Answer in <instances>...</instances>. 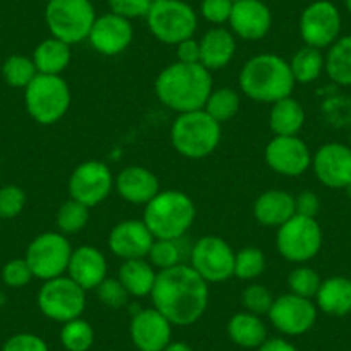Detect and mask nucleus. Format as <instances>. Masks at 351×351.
<instances>
[{
    "label": "nucleus",
    "mask_w": 351,
    "mask_h": 351,
    "mask_svg": "<svg viewBox=\"0 0 351 351\" xmlns=\"http://www.w3.org/2000/svg\"><path fill=\"white\" fill-rule=\"evenodd\" d=\"M100 303L109 308H123L130 302V293L126 291L121 281L117 278H106L95 289Z\"/></svg>",
    "instance_id": "nucleus-42"
},
{
    "label": "nucleus",
    "mask_w": 351,
    "mask_h": 351,
    "mask_svg": "<svg viewBox=\"0 0 351 351\" xmlns=\"http://www.w3.org/2000/svg\"><path fill=\"white\" fill-rule=\"evenodd\" d=\"M341 33V14L329 0H317L303 11L300 18V35L305 45L313 49H327Z\"/></svg>",
    "instance_id": "nucleus-14"
},
{
    "label": "nucleus",
    "mask_w": 351,
    "mask_h": 351,
    "mask_svg": "<svg viewBox=\"0 0 351 351\" xmlns=\"http://www.w3.org/2000/svg\"><path fill=\"white\" fill-rule=\"evenodd\" d=\"M130 336L140 351H164L172 341V324L157 308H143L130 322Z\"/></svg>",
    "instance_id": "nucleus-19"
},
{
    "label": "nucleus",
    "mask_w": 351,
    "mask_h": 351,
    "mask_svg": "<svg viewBox=\"0 0 351 351\" xmlns=\"http://www.w3.org/2000/svg\"><path fill=\"white\" fill-rule=\"evenodd\" d=\"M295 208L298 215H305V217H317L320 212V200L313 191H302L295 197Z\"/></svg>",
    "instance_id": "nucleus-47"
},
{
    "label": "nucleus",
    "mask_w": 351,
    "mask_h": 351,
    "mask_svg": "<svg viewBox=\"0 0 351 351\" xmlns=\"http://www.w3.org/2000/svg\"><path fill=\"white\" fill-rule=\"evenodd\" d=\"M164 351H193V348L183 341H171Z\"/></svg>",
    "instance_id": "nucleus-50"
},
{
    "label": "nucleus",
    "mask_w": 351,
    "mask_h": 351,
    "mask_svg": "<svg viewBox=\"0 0 351 351\" xmlns=\"http://www.w3.org/2000/svg\"><path fill=\"white\" fill-rule=\"evenodd\" d=\"M232 35L256 42L271 32L272 12L262 0H239L232 4L231 18H229Z\"/></svg>",
    "instance_id": "nucleus-21"
},
{
    "label": "nucleus",
    "mask_w": 351,
    "mask_h": 351,
    "mask_svg": "<svg viewBox=\"0 0 351 351\" xmlns=\"http://www.w3.org/2000/svg\"><path fill=\"white\" fill-rule=\"evenodd\" d=\"M231 2H232V4H234V2H239V0H231Z\"/></svg>",
    "instance_id": "nucleus-54"
},
{
    "label": "nucleus",
    "mask_w": 351,
    "mask_h": 351,
    "mask_svg": "<svg viewBox=\"0 0 351 351\" xmlns=\"http://www.w3.org/2000/svg\"><path fill=\"white\" fill-rule=\"evenodd\" d=\"M344 2H346V8H348V11H350V14H351V0H344Z\"/></svg>",
    "instance_id": "nucleus-52"
},
{
    "label": "nucleus",
    "mask_w": 351,
    "mask_h": 351,
    "mask_svg": "<svg viewBox=\"0 0 351 351\" xmlns=\"http://www.w3.org/2000/svg\"><path fill=\"white\" fill-rule=\"evenodd\" d=\"M147 23L158 42L176 47L183 40L193 38L198 18L197 12L183 0H162L152 4Z\"/></svg>",
    "instance_id": "nucleus-8"
},
{
    "label": "nucleus",
    "mask_w": 351,
    "mask_h": 351,
    "mask_svg": "<svg viewBox=\"0 0 351 351\" xmlns=\"http://www.w3.org/2000/svg\"><path fill=\"white\" fill-rule=\"evenodd\" d=\"M36 71L33 59L25 56H11L5 59L2 66V76L5 83L12 88H23L25 90L29 83L36 77Z\"/></svg>",
    "instance_id": "nucleus-38"
},
{
    "label": "nucleus",
    "mask_w": 351,
    "mask_h": 351,
    "mask_svg": "<svg viewBox=\"0 0 351 351\" xmlns=\"http://www.w3.org/2000/svg\"><path fill=\"white\" fill-rule=\"evenodd\" d=\"M2 351H49L45 339L33 332H18L9 337Z\"/></svg>",
    "instance_id": "nucleus-45"
},
{
    "label": "nucleus",
    "mask_w": 351,
    "mask_h": 351,
    "mask_svg": "<svg viewBox=\"0 0 351 351\" xmlns=\"http://www.w3.org/2000/svg\"><path fill=\"white\" fill-rule=\"evenodd\" d=\"M236 53V38L232 32L212 28L200 40V64L208 71H219L229 66Z\"/></svg>",
    "instance_id": "nucleus-25"
},
{
    "label": "nucleus",
    "mask_w": 351,
    "mask_h": 351,
    "mask_svg": "<svg viewBox=\"0 0 351 351\" xmlns=\"http://www.w3.org/2000/svg\"><path fill=\"white\" fill-rule=\"evenodd\" d=\"M178 62L200 64V40L188 38L176 45Z\"/></svg>",
    "instance_id": "nucleus-48"
},
{
    "label": "nucleus",
    "mask_w": 351,
    "mask_h": 351,
    "mask_svg": "<svg viewBox=\"0 0 351 351\" xmlns=\"http://www.w3.org/2000/svg\"><path fill=\"white\" fill-rule=\"evenodd\" d=\"M152 4H157V2H162V0H150Z\"/></svg>",
    "instance_id": "nucleus-53"
},
{
    "label": "nucleus",
    "mask_w": 351,
    "mask_h": 351,
    "mask_svg": "<svg viewBox=\"0 0 351 351\" xmlns=\"http://www.w3.org/2000/svg\"><path fill=\"white\" fill-rule=\"evenodd\" d=\"M212 90V73L202 64H183L176 60L162 69L155 80L158 102L176 114L204 109Z\"/></svg>",
    "instance_id": "nucleus-2"
},
{
    "label": "nucleus",
    "mask_w": 351,
    "mask_h": 351,
    "mask_svg": "<svg viewBox=\"0 0 351 351\" xmlns=\"http://www.w3.org/2000/svg\"><path fill=\"white\" fill-rule=\"evenodd\" d=\"M256 351H298V350H296L295 344L282 339V337H272V339L265 341L260 348H256Z\"/></svg>",
    "instance_id": "nucleus-49"
},
{
    "label": "nucleus",
    "mask_w": 351,
    "mask_h": 351,
    "mask_svg": "<svg viewBox=\"0 0 351 351\" xmlns=\"http://www.w3.org/2000/svg\"><path fill=\"white\" fill-rule=\"evenodd\" d=\"M171 143L174 150L191 160H200L217 150L222 128L204 109L178 114L171 126Z\"/></svg>",
    "instance_id": "nucleus-5"
},
{
    "label": "nucleus",
    "mask_w": 351,
    "mask_h": 351,
    "mask_svg": "<svg viewBox=\"0 0 351 351\" xmlns=\"http://www.w3.org/2000/svg\"><path fill=\"white\" fill-rule=\"evenodd\" d=\"M317 308L332 317H344L351 313V279L334 276L320 285L315 295Z\"/></svg>",
    "instance_id": "nucleus-27"
},
{
    "label": "nucleus",
    "mask_w": 351,
    "mask_h": 351,
    "mask_svg": "<svg viewBox=\"0 0 351 351\" xmlns=\"http://www.w3.org/2000/svg\"><path fill=\"white\" fill-rule=\"evenodd\" d=\"M271 171L288 178H296L312 167V152L300 136H274L263 152Z\"/></svg>",
    "instance_id": "nucleus-16"
},
{
    "label": "nucleus",
    "mask_w": 351,
    "mask_h": 351,
    "mask_svg": "<svg viewBox=\"0 0 351 351\" xmlns=\"http://www.w3.org/2000/svg\"><path fill=\"white\" fill-rule=\"evenodd\" d=\"M26 205V193L18 184H5L0 188V219H16Z\"/></svg>",
    "instance_id": "nucleus-41"
},
{
    "label": "nucleus",
    "mask_w": 351,
    "mask_h": 351,
    "mask_svg": "<svg viewBox=\"0 0 351 351\" xmlns=\"http://www.w3.org/2000/svg\"><path fill=\"white\" fill-rule=\"evenodd\" d=\"M60 344L67 351H88L95 343V330L88 320L77 319L62 324L60 329Z\"/></svg>",
    "instance_id": "nucleus-34"
},
{
    "label": "nucleus",
    "mask_w": 351,
    "mask_h": 351,
    "mask_svg": "<svg viewBox=\"0 0 351 351\" xmlns=\"http://www.w3.org/2000/svg\"><path fill=\"white\" fill-rule=\"evenodd\" d=\"M134 38V29L130 19L109 12L95 19L88 42L100 56L116 57L131 45Z\"/></svg>",
    "instance_id": "nucleus-18"
},
{
    "label": "nucleus",
    "mask_w": 351,
    "mask_h": 351,
    "mask_svg": "<svg viewBox=\"0 0 351 351\" xmlns=\"http://www.w3.org/2000/svg\"><path fill=\"white\" fill-rule=\"evenodd\" d=\"M317 180L332 190H344L351 183V148L343 143H326L312 157Z\"/></svg>",
    "instance_id": "nucleus-17"
},
{
    "label": "nucleus",
    "mask_w": 351,
    "mask_h": 351,
    "mask_svg": "<svg viewBox=\"0 0 351 351\" xmlns=\"http://www.w3.org/2000/svg\"><path fill=\"white\" fill-rule=\"evenodd\" d=\"M25 106L33 121L42 126L59 123L71 107V88L62 76L36 74L25 88Z\"/></svg>",
    "instance_id": "nucleus-6"
},
{
    "label": "nucleus",
    "mask_w": 351,
    "mask_h": 351,
    "mask_svg": "<svg viewBox=\"0 0 351 351\" xmlns=\"http://www.w3.org/2000/svg\"><path fill=\"white\" fill-rule=\"evenodd\" d=\"M36 305L47 319L66 324L83 315L86 308V291L64 274L43 281L36 296Z\"/></svg>",
    "instance_id": "nucleus-9"
},
{
    "label": "nucleus",
    "mask_w": 351,
    "mask_h": 351,
    "mask_svg": "<svg viewBox=\"0 0 351 351\" xmlns=\"http://www.w3.org/2000/svg\"><path fill=\"white\" fill-rule=\"evenodd\" d=\"M344 190H346V195H348V197H350V198H351V183H350V184H348V186H346V188H344Z\"/></svg>",
    "instance_id": "nucleus-51"
},
{
    "label": "nucleus",
    "mask_w": 351,
    "mask_h": 351,
    "mask_svg": "<svg viewBox=\"0 0 351 351\" xmlns=\"http://www.w3.org/2000/svg\"><path fill=\"white\" fill-rule=\"evenodd\" d=\"M239 107H241V97L234 88L221 86L212 90L204 110L219 124H224L234 119L236 114L239 112Z\"/></svg>",
    "instance_id": "nucleus-33"
},
{
    "label": "nucleus",
    "mask_w": 351,
    "mask_h": 351,
    "mask_svg": "<svg viewBox=\"0 0 351 351\" xmlns=\"http://www.w3.org/2000/svg\"><path fill=\"white\" fill-rule=\"evenodd\" d=\"M114 178L116 176L106 162H81L69 178V197L90 208L97 207L112 193Z\"/></svg>",
    "instance_id": "nucleus-13"
},
{
    "label": "nucleus",
    "mask_w": 351,
    "mask_h": 351,
    "mask_svg": "<svg viewBox=\"0 0 351 351\" xmlns=\"http://www.w3.org/2000/svg\"><path fill=\"white\" fill-rule=\"evenodd\" d=\"M305 126V110L293 97L272 104L269 112V128L274 136H298Z\"/></svg>",
    "instance_id": "nucleus-29"
},
{
    "label": "nucleus",
    "mask_w": 351,
    "mask_h": 351,
    "mask_svg": "<svg viewBox=\"0 0 351 351\" xmlns=\"http://www.w3.org/2000/svg\"><path fill=\"white\" fill-rule=\"evenodd\" d=\"M71 253L73 246L67 236L59 231H47L33 238L26 250L25 258L36 279L49 281L66 274Z\"/></svg>",
    "instance_id": "nucleus-11"
},
{
    "label": "nucleus",
    "mask_w": 351,
    "mask_h": 351,
    "mask_svg": "<svg viewBox=\"0 0 351 351\" xmlns=\"http://www.w3.org/2000/svg\"><path fill=\"white\" fill-rule=\"evenodd\" d=\"M236 252L219 236H204L190 248V265L208 285H217L234 278Z\"/></svg>",
    "instance_id": "nucleus-12"
},
{
    "label": "nucleus",
    "mask_w": 351,
    "mask_h": 351,
    "mask_svg": "<svg viewBox=\"0 0 351 351\" xmlns=\"http://www.w3.org/2000/svg\"><path fill=\"white\" fill-rule=\"evenodd\" d=\"M208 282L193 271L190 263L158 271L150 293L157 308L172 326L186 327L198 322L207 312Z\"/></svg>",
    "instance_id": "nucleus-1"
},
{
    "label": "nucleus",
    "mask_w": 351,
    "mask_h": 351,
    "mask_svg": "<svg viewBox=\"0 0 351 351\" xmlns=\"http://www.w3.org/2000/svg\"><path fill=\"white\" fill-rule=\"evenodd\" d=\"M114 190L128 204L147 205L160 191V181L150 169L130 165L114 178Z\"/></svg>",
    "instance_id": "nucleus-23"
},
{
    "label": "nucleus",
    "mask_w": 351,
    "mask_h": 351,
    "mask_svg": "<svg viewBox=\"0 0 351 351\" xmlns=\"http://www.w3.org/2000/svg\"><path fill=\"white\" fill-rule=\"evenodd\" d=\"M33 278H35V276H33L26 258L9 260L4 265V269H2V281H4L5 286H9V288H25V286H28L29 282H32Z\"/></svg>",
    "instance_id": "nucleus-43"
},
{
    "label": "nucleus",
    "mask_w": 351,
    "mask_h": 351,
    "mask_svg": "<svg viewBox=\"0 0 351 351\" xmlns=\"http://www.w3.org/2000/svg\"><path fill=\"white\" fill-rule=\"evenodd\" d=\"M107 272H109V263H107L106 255L95 246L81 245L71 253L66 274L84 291H92L99 288L104 279L109 278Z\"/></svg>",
    "instance_id": "nucleus-22"
},
{
    "label": "nucleus",
    "mask_w": 351,
    "mask_h": 351,
    "mask_svg": "<svg viewBox=\"0 0 351 351\" xmlns=\"http://www.w3.org/2000/svg\"><path fill=\"white\" fill-rule=\"evenodd\" d=\"M155 238L147 224L134 219L121 221L109 232V250L121 260L147 258Z\"/></svg>",
    "instance_id": "nucleus-20"
},
{
    "label": "nucleus",
    "mask_w": 351,
    "mask_h": 351,
    "mask_svg": "<svg viewBox=\"0 0 351 351\" xmlns=\"http://www.w3.org/2000/svg\"><path fill=\"white\" fill-rule=\"evenodd\" d=\"M322 239V228L317 219L295 214L278 228L276 248L288 262L305 263L320 252Z\"/></svg>",
    "instance_id": "nucleus-10"
},
{
    "label": "nucleus",
    "mask_w": 351,
    "mask_h": 351,
    "mask_svg": "<svg viewBox=\"0 0 351 351\" xmlns=\"http://www.w3.org/2000/svg\"><path fill=\"white\" fill-rule=\"evenodd\" d=\"M245 97L262 104H274L291 97L296 86L289 62L278 53H258L245 62L238 76Z\"/></svg>",
    "instance_id": "nucleus-3"
},
{
    "label": "nucleus",
    "mask_w": 351,
    "mask_h": 351,
    "mask_svg": "<svg viewBox=\"0 0 351 351\" xmlns=\"http://www.w3.org/2000/svg\"><path fill=\"white\" fill-rule=\"evenodd\" d=\"M195 219V202L181 190H160L143 210V222L155 239L184 238Z\"/></svg>",
    "instance_id": "nucleus-4"
},
{
    "label": "nucleus",
    "mask_w": 351,
    "mask_h": 351,
    "mask_svg": "<svg viewBox=\"0 0 351 351\" xmlns=\"http://www.w3.org/2000/svg\"><path fill=\"white\" fill-rule=\"evenodd\" d=\"M90 221V207L69 198L57 210V229L64 236H73L83 231Z\"/></svg>",
    "instance_id": "nucleus-35"
},
{
    "label": "nucleus",
    "mask_w": 351,
    "mask_h": 351,
    "mask_svg": "<svg viewBox=\"0 0 351 351\" xmlns=\"http://www.w3.org/2000/svg\"><path fill=\"white\" fill-rule=\"evenodd\" d=\"M228 336L232 343L238 344L239 348H246V350H256L269 339L267 326L262 317L246 312V310L234 313L229 319Z\"/></svg>",
    "instance_id": "nucleus-28"
},
{
    "label": "nucleus",
    "mask_w": 351,
    "mask_h": 351,
    "mask_svg": "<svg viewBox=\"0 0 351 351\" xmlns=\"http://www.w3.org/2000/svg\"><path fill=\"white\" fill-rule=\"evenodd\" d=\"M320 285H322V279H320L319 272L312 267H306V265L293 269L288 276L289 293L302 296V298H315Z\"/></svg>",
    "instance_id": "nucleus-39"
},
{
    "label": "nucleus",
    "mask_w": 351,
    "mask_h": 351,
    "mask_svg": "<svg viewBox=\"0 0 351 351\" xmlns=\"http://www.w3.org/2000/svg\"><path fill=\"white\" fill-rule=\"evenodd\" d=\"M157 274L158 271L148 262V258H133L123 260L117 271V279L126 288L130 296L145 298V296H150L157 281Z\"/></svg>",
    "instance_id": "nucleus-26"
},
{
    "label": "nucleus",
    "mask_w": 351,
    "mask_h": 351,
    "mask_svg": "<svg viewBox=\"0 0 351 351\" xmlns=\"http://www.w3.org/2000/svg\"><path fill=\"white\" fill-rule=\"evenodd\" d=\"M326 73L341 86H351V35L341 36L326 56Z\"/></svg>",
    "instance_id": "nucleus-32"
},
{
    "label": "nucleus",
    "mask_w": 351,
    "mask_h": 351,
    "mask_svg": "<svg viewBox=\"0 0 351 351\" xmlns=\"http://www.w3.org/2000/svg\"><path fill=\"white\" fill-rule=\"evenodd\" d=\"M95 19L92 0H49L45 8L47 28L67 45L88 40Z\"/></svg>",
    "instance_id": "nucleus-7"
},
{
    "label": "nucleus",
    "mask_w": 351,
    "mask_h": 351,
    "mask_svg": "<svg viewBox=\"0 0 351 351\" xmlns=\"http://www.w3.org/2000/svg\"><path fill=\"white\" fill-rule=\"evenodd\" d=\"M274 298L276 296L272 295V291L267 286L258 285V282H252V285L246 286V288L243 289L241 305L245 306L246 312L262 317L267 315L272 303H274Z\"/></svg>",
    "instance_id": "nucleus-40"
},
{
    "label": "nucleus",
    "mask_w": 351,
    "mask_h": 351,
    "mask_svg": "<svg viewBox=\"0 0 351 351\" xmlns=\"http://www.w3.org/2000/svg\"><path fill=\"white\" fill-rule=\"evenodd\" d=\"M202 16L212 25H224L229 21L232 11L231 0H202Z\"/></svg>",
    "instance_id": "nucleus-46"
},
{
    "label": "nucleus",
    "mask_w": 351,
    "mask_h": 351,
    "mask_svg": "<svg viewBox=\"0 0 351 351\" xmlns=\"http://www.w3.org/2000/svg\"><path fill=\"white\" fill-rule=\"evenodd\" d=\"M267 269L265 253L255 246H246L236 252L234 256V278L241 281H255Z\"/></svg>",
    "instance_id": "nucleus-37"
},
{
    "label": "nucleus",
    "mask_w": 351,
    "mask_h": 351,
    "mask_svg": "<svg viewBox=\"0 0 351 351\" xmlns=\"http://www.w3.org/2000/svg\"><path fill=\"white\" fill-rule=\"evenodd\" d=\"M110 12L124 19L147 18L152 8L150 0H109Z\"/></svg>",
    "instance_id": "nucleus-44"
},
{
    "label": "nucleus",
    "mask_w": 351,
    "mask_h": 351,
    "mask_svg": "<svg viewBox=\"0 0 351 351\" xmlns=\"http://www.w3.org/2000/svg\"><path fill=\"white\" fill-rule=\"evenodd\" d=\"M295 214V197L279 188L263 191L253 204V217L265 228H279Z\"/></svg>",
    "instance_id": "nucleus-24"
},
{
    "label": "nucleus",
    "mask_w": 351,
    "mask_h": 351,
    "mask_svg": "<svg viewBox=\"0 0 351 351\" xmlns=\"http://www.w3.org/2000/svg\"><path fill=\"white\" fill-rule=\"evenodd\" d=\"M288 62L293 77L300 84L313 83L315 80H319L322 71L326 69V56L322 53V50L308 45L296 50L295 56Z\"/></svg>",
    "instance_id": "nucleus-31"
},
{
    "label": "nucleus",
    "mask_w": 351,
    "mask_h": 351,
    "mask_svg": "<svg viewBox=\"0 0 351 351\" xmlns=\"http://www.w3.org/2000/svg\"><path fill=\"white\" fill-rule=\"evenodd\" d=\"M317 310L312 300L286 293L274 298L267 317L274 329L285 336H302L315 326Z\"/></svg>",
    "instance_id": "nucleus-15"
},
{
    "label": "nucleus",
    "mask_w": 351,
    "mask_h": 351,
    "mask_svg": "<svg viewBox=\"0 0 351 351\" xmlns=\"http://www.w3.org/2000/svg\"><path fill=\"white\" fill-rule=\"evenodd\" d=\"M71 45L59 38H47L38 43L33 52V62H35L38 74H52L60 76L71 64Z\"/></svg>",
    "instance_id": "nucleus-30"
},
{
    "label": "nucleus",
    "mask_w": 351,
    "mask_h": 351,
    "mask_svg": "<svg viewBox=\"0 0 351 351\" xmlns=\"http://www.w3.org/2000/svg\"><path fill=\"white\" fill-rule=\"evenodd\" d=\"M181 239H155L150 252H148V262L158 271H165V269L184 263L186 253L181 245Z\"/></svg>",
    "instance_id": "nucleus-36"
}]
</instances>
